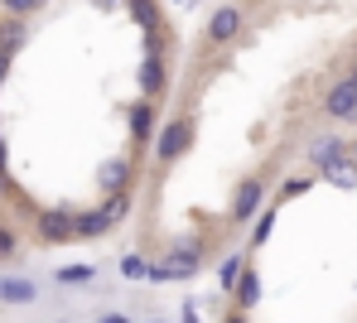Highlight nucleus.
<instances>
[{
    "instance_id": "412c9836",
    "label": "nucleus",
    "mask_w": 357,
    "mask_h": 323,
    "mask_svg": "<svg viewBox=\"0 0 357 323\" xmlns=\"http://www.w3.org/2000/svg\"><path fill=\"white\" fill-rule=\"evenodd\" d=\"M145 270H150L145 256H121V275H126V280H145Z\"/></svg>"
},
{
    "instance_id": "5701e85b",
    "label": "nucleus",
    "mask_w": 357,
    "mask_h": 323,
    "mask_svg": "<svg viewBox=\"0 0 357 323\" xmlns=\"http://www.w3.org/2000/svg\"><path fill=\"white\" fill-rule=\"evenodd\" d=\"M178 323H203V314H198V299H183V304H178Z\"/></svg>"
},
{
    "instance_id": "4468645a",
    "label": "nucleus",
    "mask_w": 357,
    "mask_h": 323,
    "mask_svg": "<svg viewBox=\"0 0 357 323\" xmlns=\"http://www.w3.org/2000/svg\"><path fill=\"white\" fill-rule=\"evenodd\" d=\"M150 135H155V111H150V102H135L130 107V140L145 145Z\"/></svg>"
},
{
    "instance_id": "72a5a7b5",
    "label": "nucleus",
    "mask_w": 357,
    "mask_h": 323,
    "mask_svg": "<svg viewBox=\"0 0 357 323\" xmlns=\"http://www.w3.org/2000/svg\"><path fill=\"white\" fill-rule=\"evenodd\" d=\"M97 5H112V0H97Z\"/></svg>"
},
{
    "instance_id": "20e7f679",
    "label": "nucleus",
    "mask_w": 357,
    "mask_h": 323,
    "mask_svg": "<svg viewBox=\"0 0 357 323\" xmlns=\"http://www.w3.org/2000/svg\"><path fill=\"white\" fill-rule=\"evenodd\" d=\"M34 237H39L44 246H63V242H73V212H63V207H44V212L34 217Z\"/></svg>"
},
{
    "instance_id": "aec40b11",
    "label": "nucleus",
    "mask_w": 357,
    "mask_h": 323,
    "mask_svg": "<svg viewBox=\"0 0 357 323\" xmlns=\"http://www.w3.org/2000/svg\"><path fill=\"white\" fill-rule=\"evenodd\" d=\"M271 232H275V207H271V212H261V217H256V227H251V246H261V242H266V237H271Z\"/></svg>"
},
{
    "instance_id": "f704fd0d",
    "label": "nucleus",
    "mask_w": 357,
    "mask_h": 323,
    "mask_svg": "<svg viewBox=\"0 0 357 323\" xmlns=\"http://www.w3.org/2000/svg\"><path fill=\"white\" fill-rule=\"evenodd\" d=\"M59 323H68V319H59Z\"/></svg>"
},
{
    "instance_id": "7c9ffc66",
    "label": "nucleus",
    "mask_w": 357,
    "mask_h": 323,
    "mask_svg": "<svg viewBox=\"0 0 357 323\" xmlns=\"http://www.w3.org/2000/svg\"><path fill=\"white\" fill-rule=\"evenodd\" d=\"M5 189H10V179H0V198H5Z\"/></svg>"
},
{
    "instance_id": "4be33fe9",
    "label": "nucleus",
    "mask_w": 357,
    "mask_h": 323,
    "mask_svg": "<svg viewBox=\"0 0 357 323\" xmlns=\"http://www.w3.org/2000/svg\"><path fill=\"white\" fill-rule=\"evenodd\" d=\"M5 5V15H15V19H24V15H34V10H44V0H0Z\"/></svg>"
},
{
    "instance_id": "ddd939ff",
    "label": "nucleus",
    "mask_w": 357,
    "mask_h": 323,
    "mask_svg": "<svg viewBox=\"0 0 357 323\" xmlns=\"http://www.w3.org/2000/svg\"><path fill=\"white\" fill-rule=\"evenodd\" d=\"M140 92H145V102L165 92V58H160V54H150V58L140 63Z\"/></svg>"
},
{
    "instance_id": "9b49d317",
    "label": "nucleus",
    "mask_w": 357,
    "mask_h": 323,
    "mask_svg": "<svg viewBox=\"0 0 357 323\" xmlns=\"http://www.w3.org/2000/svg\"><path fill=\"white\" fill-rule=\"evenodd\" d=\"M232 299H237L241 314H251V309L261 304V275H256L251 265H246V270L237 275V285H232Z\"/></svg>"
},
{
    "instance_id": "f03ea898",
    "label": "nucleus",
    "mask_w": 357,
    "mask_h": 323,
    "mask_svg": "<svg viewBox=\"0 0 357 323\" xmlns=\"http://www.w3.org/2000/svg\"><path fill=\"white\" fill-rule=\"evenodd\" d=\"M193 135H198L193 116H174L169 126H160V135H155V164H174V159H183L188 145H193Z\"/></svg>"
},
{
    "instance_id": "f8f14e48",
    "label": "nucleus",
    "mask_w": 357,
    "mask_h": 323,
    "mask_svg": "<svg viewBox=\"0 0 357 323\" xmlns=\"http://www.w3.org/2000/svg\"><path fill=\"white\" fill-rule=\"evenodd\" d=\"M24 44H29V24H24V19H15V15H10V19H0V54H5V58H15Z\"/></svg>"
},
{
    "instance_id": "dca6fc26",
    "label": "nucleus",
    "mask_w": 357,
    "mask_h": 323,
    "mask_svg": "<svg viewBox=\"0 0 357 323\" xmlns=\"http://www.w3.org/2000/svg\"><path fill=\"white\" fill-rule=\"evenodd\" d=\"M241 270H246V256H241V251H232V256L218 265V285H222L227 294H232V285H237V275H241Z\"/></svg>"
},
{
    "instance_id": "9d476101",
    "label": "nucleus",
    "mask_w": 357,
    "mask_h": 323,
    "mask_svg": "<svg viewBox=\"0 0 357 323\" xmlns=\"http://www.w3.org/2000/svg\"><path fill=\"white\" fill-rule=\"evenodd\" d=\"M343 155H348V140H343V135H319V140L309 145V164H314V169H328V164L343 159Z\"/></svg>"
},
{
    "instance_id": "c85d7f7f",
    "label": "nucleus",
    "mask_w": 357,
    "mask_h": 323,
    "mask_svg": "<svg viewBox=\"0 0 357 323\" xmlns=\"http://www.w3.org/2000/svg\"><path fill=\"white\" fill-rule=\"evenodd\" d=\"M5 77H10V58L0 54V87H5Z\"/></svg>"
},
{
    "instance_id": "c9c22d12",
    "label": "nucleus",
    "mask_w": 357,
    "mask_h": 323,
    "mask_svg": "<svg viewBox=\"0 0 357 323\" xmlns=\"http://www.w3.org/2000/svg\"><path fill=\"white\" fill-rule=\"evenodd\" d=\"M44 5H49V0H44Z\"/></svg>"
},
{
    "instance_id": "2f4dec72",
    "label": "nucleus",
    "mask_w": 357,
    "mask_h": 323,
    "mask_svg": "<svg viewBox=\"0 0 357 323\" xmlns=\"http://www.w3.org/2000/svg\"><path fill=\"white\" fill-rule=\"evenodd\" d=\"M145 323H169V319H145Z\"/></svg>"
},
{
    "instance_id": "a878e982",
    "label": "nucleus",
    "mask_w": 357,
    "mask_h": 323,
    "mask_svg": "<svg viewBox=\"0 0 357 323\" xmlns=\"http://www.w3.org/2000/svg\"><path fill=\"white\" fill-rule=\"evenodd\" d=\"M5 169H10V150H5V135H0V179H10Z\"/></svg>"
},
{
    "instance_id": "6ab92c4d",
    "label": "nucleus",
    "mask_w": 357,
    "mask_h": 323,
    "mask_svg": "<svg viewBox=\"0 0 357 323\" xmlns=\"http://www.w3.org/2000/svg\"><path fill=\"white\" fill-rule=\"evenodd\" d=\"M59 280L63 285H92V280H97V265H63Z\"/></svg>"
},
{
    "instance_id": "7ed1b4c3",
    "label": "nucleus",
    "mask_w": 357,
    "mask_h": 323,
    "mask_svg": "<svg viewBox=\"0 0 357 323\" xmlns=\"http://www.w3.org/2000/svg\"><path fill=\"white\" fill-rule=\"evenodd\" d=\"M324 116L328 121H357V82L353 77H338L324 92Z\"/></svg>"
},
{
    "instance_id": "2eb2a0df",
    "label": "nucleus",
    "mask_w": 357,
    "mask_h": 323,
    "mask_svg": "<svg viewBox=\"0 0 357 323\" xmlns=\"http://www.w3.org/2000/svg\"><path fill=\"white\" fill-rule=\"evenodd\" d=\"M328 184H338V189H357V164H353V155H343V159H333L328 169H319Z\"/></svg>"
},
{
    "instance_id": "393cba45",
    "label": "nucleus",
    "mask_w": 357,
    "mask_h": 323,
    "mask_svg": "<svg viewBox=\"0 0 357 323\" xmlns=\"http://www.w3.org/2000/svg\"><path fill=\"white\" fill-rule=\"evenodd\" d=\"M309 184H314V179H290V184H285L280 194H285V198H299V194H304V189H309Z\"/></svg>"
},
{
    "instance_id": "c756f323",
    "label": "nucleus",
    "mask_w": 357,
    "mask_h": 323,
    "mask_svg": "<svg viewBox=\"0 0 357 323\" xmlns=\"http://www.w3.org/2000/svg\"><path fill=\"white\" fill-rule=\"evenodd\" d=\"M348 155H353V164H357V140H353V145H348Z\"/></svg>"
},
{
    "instance_id": "f3484780",
    "label": "nucleus",
    "mask_w": 357,
    "mask_h": 323,
    "mask_svg": "<svg viewBox=\"0 0 357 323\" xmlns=\"http://www.w3.org/2000/svg\"><path fill=\"white\" fill-rule=\"evenodd\" d=\"M102 212H107V222H112V227H116V222H126V217H130V194H107Z\"/></svg>"
},
{
    "instance_id": "a211bd4d",
    "label": "nucleus",
    "mask_w": 357,
    "mask_h": 323,
    "mask_svg": "<svg viewBox=\"0 0 357 323\" xmlns=\"http://www.w3.org/2000/svg\"><path fill=\"white\" fill-rule=\"evenodd\" d=\"M126 5H130V19H135L140 29H155V19H160L155 0H126Z\"/></svg>"
},
{
    "instance_id": "39448f33",
    "label": "nucleus",
    "mask_w": 357,
    "mask_h": 323,
    "mask_svg": "<svg viewBox=\"0 0 357 323\" xmlns=\"http://www.w3.org/2000/svg\"><path fill=\"white\" fill-rule=\"evenodd\" d=\"M241 24H246V15H241L237 5H218V10L208 15L203 39H208V44H232V39L241 34Z\"/></svg>"
},
{
    "instance_id": "6e6552de",
    "label": "nucleus",
    "mask_w": 357,
    "mask_h": 323,
    "mask_svg": "<svg viewBox=\"0 0 357 323\" xmlns=\"http://www.w3.org/2000/svg\"><path fill=\"white\" fill-rule=\"evenodd\" d=\"M34 299H39V285H34V280H24V275H0V304L24 309V304H34Z\"/></svg>"
},
{
    "instance_id": "0eeeda50",
    "label": "nucleus",
    "mask_w": 357,
    "mask_h": 323,
    "mask_svg": "<svg viewBox=\"0 0 357 323\" xmlns=\"http://www.w3.org/2000/svg\"><path fill=\"white\" fill-rule=\"evenodd\" d=\"M107 232H112V222H107V212H102V207L73 212V242H97V237H107Z\"/></svg>"
},
{
    "instance_id": "f257e3e1",
    "label": "nucleus",
    "mask_w": 357,
    "mask_h": 323,
    "mask_svg": "<svg viewBox=\"0 0 357 323\" xmlns=\"http://www.w3.org/2000/svg\"><path fill=\"white\" fill-rule=\"evenodd\" d=\"M203 260H208V246L203 242H178L169 246L160 260H150V270H145V280L150 285H174V280H193L198 270H203Z\"/></svg>"
},
{
    "instance_id": "473e14b6",
    "label": "nucleus",
    "mask_w": 357,
    "mask_h": 323,
    "mask_svg": "<svg viewBox=\"0 0 357 323\" xmlns=\"http://www.w3.org/2000/svg\"><path fill=\"white\" fill-rule=\"evenodd\" d=\"M348 77H353V82H357V68H353V72H348Z\"/></svg>"
},
{
    "instance_id": "1a4fd4ad",
    "label": "nucleus",
    "mask_w": 357,
    "mask_h": 323,
    "mask_svg": "<svg viewBox=\"0 0 357 323\" xmlns=\"http://www.w3.org/2000/svg\"><path fill=\"white\" fill-rule=\"evenodd\" d=\"M130 174H135L130 159H107V164L97 169V184H102L107 194H130Z\"/></svg>"
},
{
    "instance_id": "b1692460",
    "label": "nucleus",
    "mask_w": 357,
    "mask_h": 323,
    "mask_svg": "<svg viewBox=\"0 0 357 323\" xmlns=\"http://www.w3.org/2000/svg\"><path fill=\"white\" fill-rule=\"evenodd\" d=\"M15 251H20V237H15V232H5V227H0V256H15Z\"/></svg>"
},
{
    "instance_id": "bb28decb",
    "label": "nucleus",
    "mask_w": 357,
    "mask_h": 323,
    "mask_svg": "<svg viewBox=\"0 0 357 323\" xmlns=\"http://www.w3.org/2000/svg\"><path fill=\"white\" fill-rule=\"evenodd\" d=\"M97 323H135V319H130V314H102Z\"/></svg>"
},
{
    "instance_id": "cd10ccee",
    "label": "nucleus",
    "mask_w": 357,
    "mask_h": 323,
    "mask_svg": "<svg viewBox=\"0 0 357 323\" xmlns=\"http://www.w3.org/2000/svg\"><path fill=\"white\" fill-rule=\"evenodd\" d=\"M222 323H251V319H246L241 309H232V314H227V319H222Z\"/></svg>"
},
{
    "instance_id": "423d86ee",
    "label": "nucleus",
    "mask_w": 357,
    "mask_h": 323,
    "mask_svg": "<svg viewBox=\"0 0 357 323\" xmlns=\"http://www.w3.org/2000/svg\"><path fill=\"white\" fill-rule=\"evenodd\" d=\"M261 203H266V184H261V179H241L237 194H232V222H237V227L256 222Z\"/></svg>"
}]
</instances>
